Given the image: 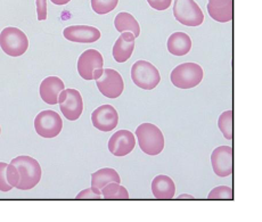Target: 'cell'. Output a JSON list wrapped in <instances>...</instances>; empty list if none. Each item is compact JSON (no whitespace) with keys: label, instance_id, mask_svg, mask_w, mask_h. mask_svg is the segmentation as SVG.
Returning a JSON list of instances; mask_svg holds the SVG:
<instances>
[{"label":"cell","instance_id":"obj_1","mask_svg":"<svg viewBox=\"0 0 262 222\" xmlns=\"http://www.w3.org/2000/svg\"><path fill=\"white\" fill-rule=\"evenodd\" d=\"M11 163L16 166L19 173V181L16 186L17 189L30 190L36 187L41 180V166L31 156H17L12 160Z\"/></svg>","mask_w":262,"mask_h":222},{"label":"cell","instance_id":"obj_2","mask_svg":"<svg viewBox=\"0 0 262 222\" xmlns=\"http://www.w3.org/2000/svg\"><path fill=\"white\" fill-rule=\"evenodd\" d=\"M140 149L145 154L159 155L164 148V136L156 125L152 123H142L136 129Z\"/></svg>","mask_w":262,"mask_h":222},{"label":"cell","instance_id":"obj_3","mask_svg":"<svg viewBox=\"0 0 262 222\" xmlns=\"http://www.w3.org/2000/svg\"><path fill=\"white\" fill-rule=\"evenodd\" d=\"M203 77V69L199 64L184 63L172 70L170 80L179 89H191L202 82Z\"/></svg>","mask_w":262,"mask_h":222},{"label":"cell","instance_id":"obj_4","mask_svg":"<svg viewBox=\"0 0 262 222\" xmlns=\"http://www.w3.org/2000/svg\"><path fill=\"white\" fill-rule=\"evenodd\" d=\"M0 47L8 56L18 57L28 50L29 39L22 30L7 27L0 33Z\"/></svg>","mask_w":262,"mask_h":222},{"label":"cell","instance_id":"obj_5","mask_svg":"<svg viewBox=\"0 0 262 222\" xmlns=\"http://www.w3.org/2000/svg\"><path fill=\"white\" fill-rule=\"evenodd\" d=\"M131 79L143 90H153L161 82L159 70L147 60H137L131 68Z\"/></svg>","mask_w":262,"mask_h":222},{"label":"cell","instance_id":"obj_6","mask_svg":"<svg viewBox=\"0 0 262 222\" xmlns=\"http://www.w3.org/2000/svg\"><path fill=\"white\" fill-rule=\"evenodd\" d=\"M104 59L96 49H87L78 59V72L83 80L96 81L103 73Z\"/></svg>","mask_w":262,"mask_h":222},{"label":"cell","instance_id":"obj_7","mask_svg":"<svg viewBox=\"0 0 262 222\" xmlns=\"http://www.w3.org/2000/svg\"><path fill=\"white\" fill-rule=\"evenodd\" d=\"M173 16L185 27H200L204 22L202 9L194 0H176Z\"/></svg>","mask_w":262,"mask_h":222},{"label":"cell","instance_id":"obj_8","mask_svg":"<svg viewBox=\"0 0 262 222\" xmlns=\"http://www.w3.org/2000/svg\"><path fill=\"white\" fill-rule=\"evenodd\" d=\"M34 129L42 138H55L63 129V121L55 110H42L34 119Z\"/></svg>","mask_w":262,"mask_h":222},{"label":"cell","instance_id":"obj_9","mask_svg":"<svg viewBox=\"0 0 262 222\" xmlns=\"http://www.w3.org/2000/svg\"><path fill=\"white\" fill-rule=\"evenodd\" d=\"M96 85L103 96L110 99H115L122 95L124 82L121 74L112 69H104L100 77L96 80Z\"/></svg>","mask_w":262,"mask_h":222},{"label":"cell","instance_id":"obj_10","mask_svg":"<svg viewBox=\"0 0 262 222\" xmlns=\"http://www.w3.org/2000/svg\"><path fill=\"white\" fill-rule=\"evenodd\" d=\"M59 108L69 121H77L83 112L82 96L75 89H64L58 97Z\"/></svg>","mask_w":262,"mask_h":222},{"label":"cell","instance_id":"obj_11","mask_svg":"<svg viewBox=\"0 0 262 222\" xmlns=\"http://www.w3.org/2000/svg\"><path fill=\"white\" fill-rule=\"evenodd\" d=\"M93 125L103 132H110L118 127L119 114L112 105H103L92 113Z\"/></svg>","mask_w":262,"mask_h":222},{"label":"cell","instance_id":"obj_12","mask_svg":"<svg viewBox=\"0 0 262 222\" xmlns=\"http://www.w3.org/2000/svg\"><path fill=\"white\" fill-rule=\"evenodd\" d=\"M211 163L214 173L225 178L233 173V148L230 146H219L211 155Z\"/></svg>","mask_w":262,"mask_h":222},{"label":"cell","instance_id":"obj_13","mask_svg":"<svg viewBox=\"0 0 262 222\" xmlns=\"http://www.w3.org/2000/svg\"><path fill=\"white\" fill-rule=\"evenodd\" d=\"M135 146V135L129 130H119L108 140V150L118 158L130 154Z\"/></svg>","mask_w":262,"mask_h":222},{"label":"cell","instance_id":"obj_14","mask_svg":"<svg viewBox=\"0 0 262 222\" xmlns=\"http://www.w3.org/2000/svg\"><path fill=\"white\" fill-rule=\"evenodd\" d=\"M63 35L69 41L75 43H93L100 39V31L89 25H71L64 29Z\"/></svg>","mask_w":262,"mask_h":222},{"label":"cell","instance_id":"obj_15","mask_svg":"<svg viewBox=\"0 0 262 222\" xmlns=\"http://www.w3.org/2000/svg\"><path fill=\"white\" fill-rule=\"evenodd\" d=\"M64 89V82L58 77H48L40 84V97L48 105H56L59 94Z\"/></svg>","mask_w":262,"mask_h":222},{"label":"cell","instance_id":"obj_16","mask_svg":"<svg viewBox=\"0 0 262 222\" xmlns=\"http://www.w3.org/2000/svg\"><path fill=\"white\" fill-rule=\"evenodd\" d=\"M135 35L131 32H122L113 46V58L118 63H124L133 56L135 49Z\"/></svg>","mask_w":262,"mask_h":222},{"label":"cell","instance_id":"obj_17","mask_svg":"<svg viewBox=\"0 0 262 222\" xmlns=\"http://www.w3.org/2000/svg\"><path fill=\"white\" fill-rule=\"evenodd\" d=\"M208 13L216 22H230L233 19V0H209Z\"/></svg>","mask_w":262,"mask_h":222},{"label":"cell","instance_id":"obj_18","mask_svg":"<svg viewBox=\"0 0 262 222\" xmlns=\"http://www.w3.org/2000/svg\"><path fill=\"white\" fill-rule=\"evenodd\" d=\"M152 191L158 199H172L176 194V185L168 175L160 174L152 181Z\"/></svg>","mask_w":262,"mask_h":222},{"label":"cell","instance_id":"obj_19","mask_svg":"<svg viewBox=\"0 0 262 222\" xmlns=\"http://www.w3.org/2000/svg\"><path fill=\"white\" fill-rule=\"evenodd\" d=\"M167 47L174 56H185L191 49V39L185 32H174L169 37Z\"/></svg>","mask_w":262,"mask_h":222},{"label":"cell","instance_id":"obj_20","mask_svg":"<svg viewBox=\"0 0 262 222\" xmlns=\"http://www.w3.org/2000/svg\"><path fill=\"white\" fill-rule=\"evenodd\" d=\"M114 27L120 33L128 31L133 33L135 35V38H138L140 35L139 23L130 13H119L114 18Z\"/></svg>","mask_w":262,"mask_h":222},{"label":"cell","instance_id":"obj_21","mask_svg":"<svg viewBox=\"0 0 262 222\" xmlns=\"http://www.w3.org/2000/svg\"><path fill=\"white\" fill-rule=\"evenodd\" d=\"M118 183L121 184V178L119 173L114 169L104 168L92 173V186L99 190H102L107 184Z\"/></svg>","mask_w":262,"mask_h":222},{"label":"cell","instance_id":"obj_22","mask_svg":"<svg viewBox=\"0 0 262 222\" xmlns=\"http://www.w3.org/2000/svg\"><path fill=\"white\" fill-rule=\"evenodd\" d=\"M102 196L105 199H128L129 193L123 186L118 183L107 184L102 188Z\"/></svg>","mask_w":262,"mask_h":222},{"label":"cell","instance_id":"obj_23","mask_svg":"<svg viewBox=\"0 0 262 222\" xmlns=\"http://www.w3.org/2000/svg\"><path fill=\"white\" fill-rule=\"evenodd\" d=\"M218 127L226 139H233V110H226L219 117Z\"/></svg>","mask_w":262,"mask_h":222},{"label":"cell","instance_id":"obj_24","mask_svg":"<svg viewBox=\"0 0 262 222\" xmlns=\"http://www.w3.org/2000/svg\"><path fill=\"white\" fill-rule=\"evenodd\" d=\"M119 0H92L93 11L98 15L108 14L117 8Z\"/></svg>","mask_w":262,"mask_h":222},{"label":"cell","instance_id":"obj_25","mask_svg":"<svg viewBox=\"0 0 262 222\" xmlns=\"http://www.w3.org/2000/svg\"><path fill=\"white\" fill-rule=\"evenodd\" d=\"M209 199H230L233 201L234 195H233V189L230 187H227V186H219V187H215L210 191L208 196Z\"/></svg>","mask_w":262,"mask_h":222},{"label":"cell","instance_id":"obj_26","mask_svg":"<svg viewBox=\"0 0 262 222\" xmlns=\"http://www.w3.org/2000/svg\"><path fill=\"white\" fill-rule=\"evenodd\" d=\"M6 178H7L8 184L11 185L13 188H16V186L18 185V181H19V173L16 169V166L12 163L7 164Z\"/></svg>","mask_w":262,"mask_h":222},{"label":"cell","instance_id":"obj_27","mask_svg":"<svg viewBox=\"0 0 262 222\" xmlns=\"http://www.w3.org/2000/svg\"><path fill=\"white\" fill-rule=\"evenodd\" d=\"M77 198H89V199H100L102 198V191L96 187H90L82 190L77 195Z\"/></svg>","mask_w":262,"mask_h":222},{"label":"cell","instance_id":"obj_28","mask_svg":"<svg viewBox=\"0 0 262 222\" xmlns=\"http://www.w3.org/2000/svg\"><path fill=\"white\" fill-rule=\"evenodd\" d=\"M6 168L7 163L0 162V190L2 191H9L13 189L12 186L8 184L6 178Z\"/></svg>","mask_w":262,"mask_h":222},{"label":"cell","instance_id":"obj_29","mask_svg":"<svg viewBox=\"0 0 262 222\" xmlns=\"http://www.w3.org/2000/svg\"><path fill=\"white\" fill-rule=\"evenodd\" d=\"M150 7L156 11H165L171 6L172 0H147Z\"/></svg>","mask_w":262,"mask_h":222},{"label":"cell","instance_id":"obj_30","mask_svg":"<svg viewBox=\"0 0 262 222\" xmlns=\"http://www.w3.org/2000/svg\"><path fill=\"white\" fill-rule=\"evenodd\" d=\"M38 21H45L47 18V0H36Z\"/></svg>","mask_w":262,"mask_h":222},{"label":"cell","instance_id":"obj_31","mask_svg":"<svg viewBox=\"0 0 262 222\" xmlns=\"http://www.w3.org/2000/svg\"><path fill=\"white\" fill-rule=\"evenodd\" d=\"M50 2L55 5H57V6H63V5L69 4L71 0H50Z\"/></svg>","mask_w":262,"mask_h":222},{"label":"cell","instance_id":"obj_32","mask_svg":"<svg viewBox=\"0 0 262 222\" xmlns=\"http://www.w3.org/2000/svg\"><path fill=\"white\" fill-rule=\"evenodd\" d=\"M179 198H189V199H194L193 196L187 195V194H183V195H180V196H179Z\"/></svg>","mask_w":262,"mask_h":222},{"label":"cell","instance_id":"obj_33","mask_svg":"<svg viewBox=\"0 0 262 222\" xmlns=\"http://www.w3.org/2000/svg\"><path fill=\"white\" fill-rule=\"evenodd\" d=\"M0 134H2V128H0Z\"/></svg>","mask_w":262,"mask_h":222}]
</instances>
